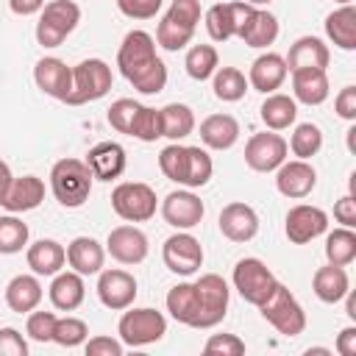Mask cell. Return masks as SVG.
<instances>
[{
	"label": "cell",
	"mask_w": 356,
	"mask_h": 356,
	"mask_svg": "<svg viewBox=\"0 0 356 356\" xmlns=\"http://www.w3.org/2000/svg\"><path fill=\"white\" fill-rule=\"evenodd\" d=\"M117 334H120L122 345L145 348V345L159 342L167 334V317L150 306H142V309L128 306V309H122V317L117 323Z\"/></svg>",
	"instance_id": "7"
},
{
	"label": "cell",
	"mask_w": 356,
	"mask_h": 356,
	"mask_svg": "<svg viewBox=\"0 0 356 356\" xmlns=\"http://www.w3.org/2000/svg\"><path fill=\"white\" fill-rule=\"evenodd\" d=\"M42 295H44V292H42V284H39L36 273H33V275L19 273V275H14V278L6 284V303H8V309L17 312V314L33 312V309L42 303Z\"/></svg>",
	"instance_id": "31"
},
{
	"label": "cell",
	"mask_w": 356,
	"mask_h": 356,
	"mask_svg": "<svg viewBox=\"0 0 356 356\" xmlns=\"http://www.w3.org/2000/svg\"><path fill=\"white\" fill-rule=\"evenodd\" d=\"M195 295H197V328H214L222 323L228 314V300L231 289L222 275L206 273L195 281Z\"/></svg>",
	"instance_id": "11"
},
{
	"label": "cell",
	"mask_w": 356,
	"mask_h": 356,
	"mask_svg": "<svg viewBox=\"0 0 356 356\" xmlns=\"http://www.w3.org/2000/svg\"><path fill=\"white\" fill-rule=\"evenodd\" d=\"M206 214L203 200L192 189H175L161 200V217L175 231H192Z\"/></svg>",
	"instance_id": "16"
},
{
	"label": "cell",
	"mask_w": 356,
	"mask_h": 356,
	"mask_svg": "<svg viewBox=\"0 0 356 356\" xmlns=\"http://www.w3.org/2000/svg\"><path fill=\"white\" fill-rule=\"evenodd\" d=\"M245 3H250V6H256V8H259V6H270L273 0H245Z\"/></svg>",
	"instance_id": "57"
},
{
	"label": "cell",
	"mask_w": 356,
	"mask_h": 356,
	"mask_svg": "<svg viewBox=\"0 0 356 356\" xmlns=\"http://www.w3.org/2000/svg\"><path fill=\"white\" fill-rule=\"evenodd\" d=\"M286 139L275 131H261V134H253L245 145V164L253 170V172H273L278 170L284 161H286Z\"/></svg>",
	"instance_id": "14"
},
{
	"label": "cell",
	"mask_w": 356,
	"mask_h": 356,
	"mask_svg": "<svg viewBox=\"0 0 356 356\" xmlns=\"http://www.w3.org/2000/svg\"><path fill=\"white\" fill-rule=\"evenodd\" d=\"M334 111H337L342 120H348V122L356 120V86L339 89V95L334 97Z\"/></svg>",
	"instance_id": "51"
},
{
	"label": "cell",
	"mask_w": 356,
	"mask_h": 356,
	"mask_svg": "<svg viewBox=\"0 0 356 356\" xmlns=\"http://www.w3.org/2000/svg\"><path fill=\"white\" fill-rule=\"evenodd\" d=\"M312 289L314 295L323 300V303H339L348 289H350V278L345 273V267L339 264H325V267H317L314 275H312Z\"/></svg>",
	"instance_id": "32"
},
{
	"label": "cell",
	"mask_w": 356,
	"mask_h": 356,
	"mask_svg": "<svg viewBox=\"0 0 356 356\" xmlns=\"http://www.w3.org/2000/svg\"><path fill=\"white\" fill-rule=\"evenodd\" d=\"M278 19H275V14H270V11H264V8H256V14L250 17V22H248V28L242 31V42L248 44V47H270L275 39H278Z\"/></svg>",
	"instance_id": "36"
},
{
	"label": "cell",
	"mask_w": 356,
	"mask_h": 356,
	"mask_svg": "<svg viewBox=\"0 0 356 356\" xmlns=\"http://www.w3.org/2000/svg\"><path fill=\"white\" fill-rule=\"evenodd\" d=\"M114 3H117V0H114Z\"/></svg>",
	"instance_id": "60"
},
{
	"label": "cell",
	"mask_w": 356,
	"mask_h": 356,
	"mask_svg": "<svg viewBox=\"0 0 356 356\" xmlns=\"http://www.w3.org/2000/svg\"><path fill=\"white\" fill-rule=\"evenodd\" d=\"M139 106H142V103H136V100H131V97L114 100V103L108 106V114H106L108 125H111L114 131H120V134H128V131H131V122H134V117H136V111H139Z\"/></svg>",
	"instance_id": "45"
},
{
	"label": "cell",
	"mask_w": 356,
	"mask_h": 356,
	"mask_svg": "<svg viewBox=\"0 0 356 356\" xmlns=\"http://www.w3.org/2000/svg\"><path fill=\"white\" fill-rule=\"evenodd\" d=\"M8 8L17 17H31V14H39L44 8V0H8Z\"/></svg>",
	"instance_id": "54"
},
{
	"label": "cell",
	"mask_w": 356,
	"mask_h": 356,
	"mask_svg": "<svg viewBox=\"0 0 356 356\" xmlns=\"http://www.w3.org/2000/svg\"><path fill=\"white\" fill-rule=\"evenodd\" d=\"M33 83L53 100H67L70 89H72V67H67L61 58L56 56H44L36 61L33 67Z\"/></svg>",
	"instance_id": "20"
},
{
	"label": "cell",
	"mask_w": 356,
	"mask_h": 356,
	"mask_svg": "<svg viewBox=\"0 0 356 356\" xmlns=\"http://www.w3.org/2000/svg\"><path fill=\"white\" fill-rule=\"evenodd\" d=\"M239 139V122L231 114H209L200 122V142L209 150H228Z\"/></svg>",
	"instance_id": "30"
},
{
	"label": "cell",
	"mask_w": 356,
	"mask_h": 356,
	"mask_svg": "<svg viewBox=\"0 0 356 356\" xmlns=\"http://www.w3.org/2000/svg\"><path fill=\"white\" fill-rule=\"evenodd\" d=\"M161 259H164V267L175 275H195L203 264V245L189 231H178L164 239Z\"/></svg>",
	"instance_id": "13"
},
{
	"label": "cell",
	"mask_w": 356,
	"mask_h": 356,
	"mask_svg": "<svg viewBox=\"0 0 356 356\" xmlns=\"http://www.w3.org/2000/svg\"><path fill=\"white\" fill-rule=\"evenodd\" d=\"M184 67L192 81H209L214 75V70L220 67L217 47L214 44H192L184 56Z\"/></svg>",
	"instance_id": "39"
},
{
	"label": "cell",
	"mask_w": 356,
	"mask_h": 356,
	"mask_svg": "<svg viewBox=\"0 0 356 356\" xmlns=\"http://www.w3.org/2000/svg\"><path fill=\"white\" fill-rule=\"evenodd\" d=\"M167 312L172 320L197 328V295H195V281H181L167 292Z\"/></svg>",
	"instance_id": "35"
},
{
	"label": "cell",
	"mask_w": 356,
	"mask_h": 356,
	"mask_svg": "<svg viewBox=\"0 0 356 356\" xmlns=\"http://www.w3.org/2000/svg\"><path fill=\"white\" fill-rule=\"evenodd\" d=\"M261 114V122L270 128V131H286L289 125H295L298 120V103L295 97L289 95H281V92H270L259 108Z\"/></svg>",
	"instance_id": "34"
},
{
	"label": "cell",
	"mask_w": 356,
	"mask_h": 356,
	"mask_svg": "<svg viewBox=\"0 0 356 356\" xmlns=\"http://www.w3.org/2000/svg\"><path fill=\"white\" fill-rule=\"evenodd\" d=\"M325 36L339 50H356V8L350 3L334 8L325 17Z\"/></svg>",
	"instance_id": "33"
},
{
	"label": "cell",
	"mask_w": 356,
	"mask_h": 356,
	"mask_svg": "<svg viewBox=\"0 0 356 356\" xmlns=\"http://www.w3.org/2000/svg\"><path fill=\"white\" fill-rule=\"evenodd\" d=\"M164 0H117V8L128 17V19H150L161 11Z\"/></svg>",
	"instance_id": "48"
},
{
	"label": "cell",
	"mask_w": 356,
	"mask_h": 356,
	"mask_svg": "<svg viewBox=\"0 0 356 356\" xmlns=\"http://www.w3.org/2000/svg\"><path fill=\"white\" fill-rule=\"evenodd\" d=\"M47 295H50V303L58 312H75L83 303V298H86L83 275L75 273V270H58L53 275V284H50Z\"/></svg>",
	"instance_id": "26"
},
{
	"label": "cell",
	"mask_w": 356,
	"mask_h": 356,
	"mask_svg": "<svg viewBox=\"0 0 356 356\" xmlns=\"http://www.w3.org/2000/svg\"><path fill=\"white\" fill-rule=\"evenodd\" d=\"M211 89H214V97L222 100V103H236L245 97L248 92V78L242 70L236 67H217L214 75H211Z\"/></svg>",
	"instance_id": "37"
},
{
	"label": "cell",
	"mask_w": 356,
	"mask_h": 356,
	"mask_svg": "<svg viewBox=\"0 0 356 356\" xmlns=\"http://www.w3.org/2000/svg\"><path fill=\"white\" fill-rule=\"evenodd\" d=\"M334 220L345 228H356V197L353 195H345L334 203Z\"/></svg>",
	"instance_id": "52"
},
{
	"label": "cell",
	"mask_w": 356,
	"mask_h": 356,
	"mask_svg": "<svg viewBox=\"0 0 356 356\" xmlns=\"http://www.w3.org/2000/svg\"><path fill=\"white\" fill-rule=\"evenodd\" d=\"M337 353L339 356H356V325H348L337 334Z\"/></svg>",
	"instance_id": "53"
},
{
	"label": "cell",
	"mask_w": 356,
	"mask_h": 356,
	"mask_svg": "<svg viewBox=\"0 0 356 356\" xmlns=\"http://www.w3.org/2000/svg\"><path fill=\"white\" fill-rule=\"evenodd\" d=\"M42 200H44V181L39 175H22L11 181L0 206L8 209L11 214H22V211H33Z\"/></svg>",
	"instance_id": "24"
},
{
	"label": "cell",
	"mask_w": 356,
	"mask_h": 356,
	"mask_svg": "<svg viewBox=\"0 0 356 356\" xmlns=\"http://www.w3.org/2000/svg\"><path fill=\"white\" fill-rule=\"evenodd\" d=\"M286 147H289L298 159H306V161H309V159L317 156L320 147H323V131H320V125H314V122H300V125H295V131H292Z\"/></svg>",
	"instance_id": "41"
},
{
	"label": "cell",
	"mask_w": 356,
	"mask_h": 356,
	"mask_svg": "<svg viewBox=\"0 0 356 356\" xmlns=\"http://www.w3.org/2000/svg\"><path fill=\"white\" fill-rule=\"evenodd\" d=\"M89 337V325L81 317H56V328H53V342H58L61 348H78L83 345Z\"/></svg>",
	"instance_id": "44"
},
{
	"label": "cell",
	"mask_w": 356,
	"mask_h": 356,
	"mask_svg": "<svg viewBox=\"0 0 356 356\" xmlns=\"http://www.w3.org/2000/svg\"><path fill=\"white\" fill-rule=\"evenodd\" d=\"M136 278L128 270H100L97 273V298L106 309L111 312H122L128 306H134L136 300Z\"/></svg>",
	"instance_id": "17"
},
{
	"label": "cell",
	"mask_w": 356,
	"mask_h": 356,
	"mask_svg": "<svg viewBox=\"0 0 356 356\" xmlns=\"http://www.w3.org/2000/svg\"><path fill=\"white\" fill-rule=\"evenodd\" d=\"M328 92H331V83H328L325 70H314V67L292 70V97H295V103L320 106V103L328 100Z\"/></svg>",
	"instance_id": "25"
},
{
	"label": "cell",
	"mask_w": 356,
	"mask_h": 356,
	"mask_svg": "<svg viewBox=\"0 0 356 356\" xmlns=\"http://www.w3.org/2000/svg\"><path fill=\"white\" fill-rule=\"evenodd\" d=\"M342 300H345V309H348V317H350V320H356V295H353V292L348 289V295H345Z\"/></svg>",
	"instance_id": "56"
},
{
	"label": "cell",
	"mask_w": 356,
	"mask_h": 356,
	"mask_svg": "<svg viewBox=\"0 0 356 356\" xmlns=\"http://www.w3.org/2000/svg\"><path fill=\"white\" fill-rule=\"evenodd\" d=\"M231 281H234V289L242 295V300L259 306L267 300V295L275 289L278 278L273 275V270L256 259V256H245L234 264V273H231Z\"/></svg>",
	"instance_id": "10"
},
{
	"label": "cell",
	"mask_w": 356,
	"mask_h": 356,
	"mask_svg": "<svg viewBox=\"0 0 356 356\" xmlns=\"http://www.w3.org/2000/svg\"><path fill=\"white\" fill-rule=\"evenodd\" d=\"M306 353H331V350H328V348H309Z\"/></svg>",
	"instance_id": "58"
},
{
	"label": "cell",
	"mask_w": 356,
	"mask_h": 356,
	"mask_svg": "<svg viewBox=\"0 0 356 356\" xmlns=\"http://www.w3.org/2000/svg\"><path fill=\"white\" fill-rule=\"evenodd\" d=\"M111 83H114V75L103 58H83L81 64L72 67V89H70L64 103L67 106L95 103V100L108 95Z\"/></svg>",
	"instance_id": "5"
},
{
	"label": "cell",
	"mask_w": 356,
	"mask_h": 356,
	"mask_svg": "<svg viewBox=\"0 0 356 356\" xmlns=\"http://www.w3.org/2000/svg\"><path fill=\"white\" fill-rule=\"evenodd\" d=\"M328 231V214L320 206H309V203H298L286 211L284 220V234L292 245H306L317 236H323Z\"/></svg>",
	"instance_id": "15"
},
{
	"label": "cell",
	"mask_w": 356,
	"mask_h": 356,
	"mask_svg": "<svg viewBox=\"0 0 356 356\" xmlns=\"http://www.w3.org/2000/svg\"><path fill=\"white\" fill-rule=\"evenodd\" d=\"M159 167L170 181H175L178 186H186V189L206 186L214 172V161L206 153V147L181 145V142H172L159 153Z\"/></svg>",
	"instance_id": "2"
},
{
	"label": "cell",
	"mask_w": 356,
	"mask_h": 356,
	"mask_svg": "<svg viewBox=\"0 0 356 356\" xmlns=\"http://www.w3.org/2000/svg\"><path fill=\"white\" fill-rule=\"evenodd\" d=\"M125 147L120 142H97L89 153H86V167L92 170V175L97 181H114L125 172Z\"/></svg>",
	"instance_id": "22"
},
{
	"label": "cell",
	"mask_w": 356,
	"mask_h": 356,
	"mask_svg": "<svg viewBox=\"0 0 356 356\" xmlns=\"http://www.w3.org/2000/svg\"><path fill=\"white\" fill-rule=\"evenodd\" d=\"M147 236L142 228L136 225H117L108 231V239H106V253H111L114 261L120 264H139L147 259Z\"/></svg>",
	"instance_id": "18"
},
{
	"label": "cell",
	"mask_w": 356,
	"mask_h": 356,
	"mask_svg": "<svg viewBox=\"0 0 356 356\" xmlns=\"http://www.w3.org/2000/svg\"><path fill=\"white\" fill-rule=\"evenodd\" d=\"M111 209L125 222H147L159 209V197L150 184L122 181L111 192Z\"/></svg>",
	"instance_id": "9"
},
{
	"label": "cell",
	"mask_w": 356,
	"mask_h": 356,
	"mask_svg": "<svg viewBox=\"0 0 356 356\" xmlns=\"http://www.w3.org/2000/svg\"><path fill=\"white\" fill-rule=\"evenodd\" d=\"M0 356H28V342L17 328H0Z\"/></svg>",
	"instance_id": "50"
},
{
	"label": "cell",
	"mask_w": 356,
	"mask_h": 356,
	"mask_svg": "<svg viewBox=\"0 0 356 356\" xmlns=\"http://www.w3.org/2000/svg\"><path fill=\"white\" fill-rule=\"evenodd\" d=\"M106 261V248L92 236H75L67 245V264L81 275H97Z\"/></svg>",
	"instance_id": "28"
},
{
	"label": "cell",
	"mask_w": 356,
	"mask_h": 356,
	"mask_svg": "<svg viewBox=\"0 0 356 356\" xmlns=\"http://www.w3.org/2000/svg\"><path fill=\"white\" fill-rule=\"evenodd\" d=\"M128 136L139 139V142H156L161 139V108H150V106H139Z\"/></svg>",
	"instance_id": "43"
},
{
	"label": "cell",
	"mask_w": 356,
	"mask_h": 356,
	"mask_svg": "<svg viewBox=\"0 0 356 356\" xmlns=\"http://www.w3.org/2000/svg\"><path fill=\"white\" fill-rule=\"evenodd\" d=\"M195 131V114L184 103H170L161 108V136L170 142H181Z\"/></svg>",
	"instance_id": "38"
},
{
	"label": "cell",
	"mask_w": 356,
	"mask_h": 356,
	"mask_svg": "<svg viewBox=\"0 0 356 356\" xmlns=\"http://www.w3.org/2000/svg\"><path fill=\"white\" fill-rule=\"evenodd\" d=\"M28 236H31V231L17 214L0 217V253H6V256L19 253L28 245Z\"/></svg>",
	"instance_id": "42"
},
{
	"label": "cell",
	"mask_w": 356,
	"mask_h": 356,
	"mask_svg": "<svg viewBox=\"0 0 356 356\" xmlns=\"http://www.w3.org/2000/svg\"><path fill=\"white\" fill-rule=\"evenodd\" d=\"M53 328H56V314L53 312H28L25 320V334L33 342H53Z\"/></svg>",
	"instance_id": "46"
},
{
	"label": "cell",
	"mask_w": 356,
	"mask_h": 356,
	"mask_svg": "<svg viewBox=\"0 0 356 356\" xmlns=\"http://www.w3.org/2000/svg\"><path fill=\"white\" fill-rule=\"evenodd\" d=\"M197 22H200V0H172L164 19L156 28V42L170 53L184 50L195 36Z\"/></svg>",
	"instance_id": "4"
},
{
	"label": "cell",
	"mask_w": 356,
	"mask_h": 356,
	"mask_svg": "<svg viewBox=\"0 0 356 356\" xmlns=\"http://www.w3.org/2000/svg\"><path fill=\"white\" fill-rule=\"evenodd\" d=\"M81 22V6L72 0H50L39 11L36 42L42 47H58Z\"/></svg>",
	"instance_id": "8"
},
{
	"label": "cell",
	"mask_w": 356,
	"mask_h": 356,
	"mask_svg": "<svg viewBox=\"0 0 356 356\" xmlns=\"http://www.w3.org/2000/svg\"><path fill=\"white\" fill-rule=\"evenodd\" d=\"M289 70H286V61L284 56L278 53H261L253 64H250V72H248V86H253L256 92H275L281 89V83L286 81Z\"/></svg>",
	"instance_id": "23"
},
{
	"label": "cell",
	"mask_w": 356,
	"mask_h": 356,
	"mask_svg": "<svg viewBox=\"0 0 356 356\" xmlns=\"http://www.w3.org/2000/svg\"><path fill=\"white\" fill-rule=\"evenodd\" d=\"M11 181H14V175H11V170H8V164L0 159V200L6 197V192H8V186H11Z\"/></svg>",
	"instance_id": "55"
},
{
	"label": "cell",
	"mask_w": 356,
	"mask_h": 356,
	"mask_svg": "<svg viewBox=\"0 0 356 356\" xmlns=\"http://www.w3.org/2000/svg\"><path fill=\"white\" fill-rule=\"evenodd\" d=\"M334 3H339V6H345V3H350V0H334Z\"/></svg>",
	"instance_id": "59"
},
{
	"label": "cell",
	"mask_w": 356,
	"mask_h": 356,
	"mask_svg": "<svg viewBox=\"0 0 356 356\" xmlns=\"http://www.w3.org/2000/svg\"><path fill=\"white\" fill-rule=\"evenodd\" d=\"M314 186H317V172H314V167H312L306 159L284 161V164L275 170V189H278L284 197H289V200L309 197Z\"/></svg>",
	"instance_id": "19"
},
{
	"label": "cell",
	"mask_w": 356,
	"mask_h": 356,
	"mask_svg": "<svg viewBox=\"0 0 356 356\" xmlns=\"http://www.w3.org/2000/svg\"><path fill=\"white\" fill-rule=\"evenodd\" d=\"M217 222H220V234L231 242H250L259 234V214L253 206H248L242 200L222 206Z\"/></svg>",
	"instance_id": "21"
},
{
	"label": "cell",
	"mask_w": 356,
	"mask_h": 356,
	"mask_svg": "<svg viewBox=\"0 0 356 356\" xmlns=\"http://www.w3.org/2000/svg\"><path fill=\"white\" fill-rule=\"evenodd\" d=\"M328 44L320 39V36H300L292 42L289 53H286V70H306V67H314V70H325L328 67Z\"/></svg>",
	"instance_id": "27"
},
{
	"label": "cell",
	"mask_w": 356,
	"mask_h": 356,
	"mask_svg": "<svg viewBox=\"0 0 356 356\" xmlns=\"http://www.w3.org/2000/svg\"><path fill=\"white\" fill-rule=\"evenodd\" d=\"M256 14V6L239 0V3H214L206 11V31L214 42H228L234 36H242L250 17Z\"/></svg>",
	"instance_id": "12"
},
{
	"label": "cell",
	"mask_w": 356,
	"mask_h": 356,
	"mask_svg": "<svg viewBox=\"0 0 356 356\" xmlns=\"http://www.w3.org/2000/svg\"><path fill=\"white\" fill-rule=\"evenodd\" d=\"M325 259L328 264H339V267H348L353 259H356V234L353 228H334L328 236H325Z\"/></svg>",
	"instance_id": "40"
},
{
	"label": "cell",
	"mask_w": 356,
	"mask_h": 356,
	"mask_svg": "<svg viewBox=\"0 0 356 356\" xmlns=\"http://www.w3.org/2000/svg\"><path fill=\"white\" fill-rule=\"evenodd\" d=\"M92 170L81 159H61L50 170V192L64 209H78L92 195Z\"/></svg>",
	"instance_id": "3"
},
{
	"label": "cell",
	"mask_w": 356,
	"mask_h": 356,
	"mask_svg": "<svg viewBox=\"0 0 356 356\" xmlns=\"http://www.w3.org/2000/svg\"><path fill=\"white\" fill-rule=\"evenodd\" d=\"M25 261L36 275H56L67 264V248L56 239H36L28 245Z\"/></svg>",
	"instance_id": "29"
},
{
	"label": "cell",
	"mask_w": 356,
	"mask_h": 356,
	"mask_svg": "<svg viewBox=\"0 0 356 356\" xmlns=\"http://www.w3.org/2000/svg\"><path fill=\"white\" fill-rule=\"evenodd\" d=\"M203 353H209V356H242L245 342L236 334H211L203 345Z\"/></svg>",
	"instance_id": "47"
},
{
	"label": "cell",
	"mask_w": 356,
	"mask_h": 356,
	"mask_svg": "<svg viewBox=\"0 0 356 356\" xmlns=\"http://www.w3.org/2000/svg\"><path fill=\"white\" fill-rule=\"evenodd\" d=\"M259 312L261 317L284 337H298L306 331V312L303 306L298 303V298L278 281L275 289L267 295L264 303H259Z\"/></svg>",
	"instance_id": "6"
},
{
	"label": "cell",
	"mask_w": 356,
	"mask_h": 356,
	"mask_svg": "<svg viewBox=\"0 0 356 356\" xmlns=\"http://www.w3.org/2000/svg\"><path fill=\"white\" fill-rule=\"evenodd\" d=\"M122 342L120 339H114V337H92V339H86L83 342V350H86V356H122Z\"/></svg>",
	"instance_id": "49"
},
{
	"label": "cell",
	"mask_w": 356,
	"mask_h": 356,
	"mask_svg": "<svg viewBox=\"0 0 356 356\" xmlns=\"http://www.w3.org/2000/svg\"><path fill=\"white\" fill-rule=\"evenodd\" d=\"M117 67L122 78L142 95H159L167 86V67L156 56V39L147 31H128L120 50Z\"/></svg>",
	"instance_id": "1"
}]
</instances>
